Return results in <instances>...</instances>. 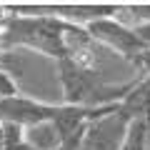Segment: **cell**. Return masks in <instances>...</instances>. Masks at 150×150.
<instances>
[{
  "label": "cell",
  "instance_id": "obj_10",
  "mask_svg": "<svg viewBox=\"0 0 150 150\" xmlns=\"http://www.w3.org/2000/svg\"><path fill=\"white\" fill-rule=\"evenodd\" d=\"M20 93V85H18L15 75L5 68V65H0V100L3 98H13Z\"/></svg>",
  "mask_w": 150,
  "mask_h": 150
},
{
  "label": "cell",
  "instance_id": "obj_7",
  "mask_svg": "<svg viewBox=\"0 0 150 150\" xmlns=\"http://www.w3.org/2000/svg\"><path fill=\"white\" fill-rule=\"evenodd\" d=\"M123 112H128L130 118L138 115H150V73L145 78H138L135 88L130 90V95L120 103Z\"/></svg>",
  "mask_w": 150,
  "mask_h": 150
},
{
  "label": "cell",
  "instance_id": "obj_11",
  "mask_svg": "<svg viewBox=\"0 0 150 150\" xmlns=\"http://www.w3.org/2000/svg\"><path fill=\"white\" fill-rule=\"evenodd\" d=\"M8 8L5 5H0V35H3V30H5V23H8Z\"/></svg>",
  "mask_w": 150,
  "mask_h": 150
},
{
  "label": "cell",
  "instance_id": "obj_9",
  "mask_svg": "<svg viewBox=\"0 0 150 150\" xmlns=\"http://www.w3.org/2000/svg\"><path fill=\"white\" fill-rule=\"evenodd\" d=\"M120 23L130 28H140V25H148L150 23V3H133V5H120L118 15Z\"/></svg>",
  "mask_w": 150,
  "mask_h": 150
},
{
  "label": "cell",
  "instance_id": "obj_3",
  "mask_svg": "<svg viewBox=\"0 0 150 150\" xmlns=\"http://www.w3.org/2000/svg\"><path fill=\"white\" fill-rule=\"evenodd\" d=\"M58 112V103H45L30 95H18L3 98L0 100V125H15V128H30L43 120H53Z\"/></svg>",
  "mask_w": 150,
  "mask_h": 150
},
{
  "label": "cell",
  "instance_id": "obj_4",
  "mask_svg": "<svg viewBox=\"0 0 150 150\" xmlns=\"http://www.w3.org/2000/svg\"><path fill=\"white\" fill-rule=\"evenodd\" d=\"M128 123H130V115L123 112V108L93 120L83 135L80 150H120V140L125 135Z\"/></svg>",
  "mask_w": 150,
  "mask_h": 150
},
{
  "label": "cell",
  "instance_id": "obj_1",
  "mask_svg": "<svg viewBox=\"0 0 150 150\" xmlns=\"http://www.w3.org/2000/svg\"><path fill=\"white\" fill-rule=\"evenodd\" d=\"M8 8V23L0 35L5 50H30V53L45 55L53 63L65 58L63 50V20L53 15H45L43 5H5Z\"/></svg>",
  "mask_w": 150,
  "mask_h": 150
},
{
  "label": "cell",
  "instance_id": "obj_2",
  "mask_svg": "<svg viewBox=\"0 0 150 150\" xmlns=\"http://www.w3.org/2000/svg\"><path fill=\"white\" fill-rule=\"evenodd\" d=\"M58 83L63 93L65 105H78V108H108V105H120L130 90L135 88L138 78L128 83H110L100 68H83L70 60H58Z\"/></svg>",
  "mask_w": 150,
  "mask_h": 150
},
{
  "label": "cell",
  "instance_id": "obj_5",
  "mask_svg": "<svg viewBox=\"0 0 150 150\" xmlns=\"http://www.w3.org/2000/svg\"><path fill=\"white\" fill-rule=\"evenodd\" d=\"M45 15H53L63 23H73V25H90L103 18H115L120 13L118 3H63V5H43Z\"/></svg>",
  "mask_w": 150,
  "mask_h": 150
},
{
  "label": "cell",
  "instance_id": "obj_6",
  "mask_svg": "<svg viewBox=\"0 0 150 150\" xmlns=\"http://www.w3.org/2000/svg\"><path fill=\"white\" fill-rule=\"evenodd\" d=\"M23 143L33 150H55L63 143V138H60V130L55 128L53 120H43V123L23 130Z\"/></svg>",
  "mask_w": 150,
  "mask_h": 150
},
{
  "label": "cell",
  "instance_id": "obj_8",
  "mask_svg": "<svg viewBox=\"0 0 150 150\" xmlns=\"http://www.w3.org/2000/svg\"><path fill=\"white\" fill-rule=\"evenodd\" d=\"M148 140H150V115L130 118L125 135L120 140V150H148Z\"/></svg>",
  "mask_w": 150,
  "mask_h": 150
},
{
  "label": "cell",
  "instance_id": "obj_12",
  "mask_svg": "<svg viewBox=\"0 0 150 150\" xmlns=\"http://www.w3.org/2000/svg\"><path fill=\"white\" fill-rule=\"evenodd\" d=\"M5 58H8V50H5V45H3V40H0V65L5 63Z\"/></svg>",
  "mask_w": 150,
  "mask_h": 150
},
{
  "label": "cell",
  "instance_id": "obj_13",
  "mask_svg": "<svg viewBox=\"0 0 150 150\" xmlns=\"http://www.w3.org/2000/svg\"><path fill=\"white\" fill-rule=\"evenodd\" d=\"M148 150H150V140H148Z\"/></svg>",
  "mask_w": 150,
  "mask_h": 150
}]
</instances>
